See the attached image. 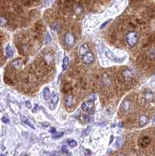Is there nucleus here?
I'll return each mask as SVG.
<instances>
[{
	"mask_svg": "<svg viewBox=\"0 0 155 156\" xmlns=\"http://www.w3.org/2000/svg\"><path fill=\"white\" fill-rule=\"evenodd\" d=\"M139 40L138 33L136 31H130L126 35V41L130 47H134L137 44Z\"/></svg>",
	"mask_w": 155,
	"mask_h": 156,
	"instance_id": "f257e3e1",
	"label": "nucleus"
},
{
	"mask_svg": "<svg viewBox=\"0 0 155 156\" xmlns=\"http://www.w3.org/2000/svg\"><path fill=\"white\" fill-rule=\"evenodd\" d=\"M64 42L67 46L72 47L75 44V37L71 32H67L64 38Z\"/></svg>",
	"mask_w": 155,
	"mask_h": 156,
	"instance_id": "f03ea898",
	"label": "nucleus"
},
{
	"mask_svg": "<svg viewBox=\"0 0 155 156\" xmlns=\"http://www.w3.org/2000/svg\"><path fill=\"white\" fill-rule=\"evenodd\" d=\"M131 108H132L131 101L129 100L128 98L125 99L122 101V105H121V111H122V112H124V113H127L128 112L131 110Z\"/></svg>",
	"mask_w": 155,
	"mask_h": 156,
	"instance_id": "7ed1b4c3",
	"label": "nucleus"
},
{
	"mask_svg": "<svg viewBox=\"0 0 155 156\" xmlns=\"http://www.w3.org/2000/svg\"><path fill=\"white\" fill-rule=\"evenodd\" d=\"M94 105V101H92V100H88V101H86L85 102H84V103L82 104L81 108H82V110H84V112H90V111L93 109Z\"/></svg>",
	"mask_w": 155,
	"mask_h": 156,
	"instance_id": "20e7f679",
	"label": "nucleus"
},
{
	"mask_svg": "<svg viewBox=\"0 0 155 156\" xmlns=\"http://www.w3.org/2000/svg\"><path fill=\"white\" fill-rule=\"evenodd\" d=\"M122 79L126 81V82H130V81H132L134 76H133L132 73L129 69H126L122 71Z\"/></svg>",
	"mask_w": 155,
	"mask_h": 156,
	"instance_id": "39448f33",
	"label": "nucleus"
},
{
	"mask_svg": "<svg viewBox=\"0 0 155 156\" xmlns=\"http://www.w3.org/2000/svg\"><path fill=\"white\" fill-rule=\"evenodd\" d=\"M82 60H83V63H85V64H90L94 62V54L90 52H87L86 55H84L83 57H82Z\"/></svg>",
	"mask_w": 155,
	"mask_h": 156,
	"instance_id": "423d86ee",
	"label": "nucleus"
},
{
	"mask_svg": "<svg viewBox=\"0 0 155 156\" xmlns=\"http://www.w3.org/2000/svg\"><path fill=\"white\" fill-rule=\"evenodd\" d=\"M105 55L106 56L110 59L111 60H112L113 62H116V63H121V62H122V61L124 60V58H118V57H116V56L114 55V54L109 51V50H106L105 51Z\"/></svg>",
	"mask_w": 155,
	"mask_h": 156,
	"instance_id": "0eeeda50",
	"label": "nucleus"
},
{
	"mask_svg": "<svg viewBox=\"0 0 155 156\" xmlns=\"http://www.w3.org/2000/svg\"><path fill=\"white\" fill-rule=\"evenodd\" d=\"M90 52V49H89V47L88 45H87L86 44H83L80 46V48H79V54H80V56L83 57L84 55H86V54L87 52Z\"/></svg>",
	"mask_w": 155,
	"mask_h": 156,
	"instance_id": "6e6552de",
	"label": "nucleus"
},
{
	"mask_svg": "<svg viewBox=\"0 0 155 156\" xmlns=\"http://www.w3.org/2000/svg\"><path fill=\"white\" fill-rule=\"evenodd\" d=\"M150 138L149 137L144 136L143 137H141L140 140V144L142 147H147L148 145L150 144Z\"/></svg>",
	"mask_w": 155,
	"mask_h": 156,
	"instance_id": "1a4fd4ad",
	"label": "nucleus"
},
{
	"mask_svg": "<svg viewBox=\"0 0 155 156\" xmlns=\"http://www.w3.org/2000/svg\"><path fill=\"white\" fill-rule=\"evenodd\" d=\"M12 65V67L15 70H20V69H21L23 66V61L20 59H16L13 61Z\"/></svg>",
	"mask_w": 155,
	"mask_h": 156,
	"instance_id": "9d476101",
	"label": "nucleus"
},
{
	"mask_svg": "<svg viewBox=\"0 0 155 156\" xmlns=\"http://www.w3.org/2000/svg\"><path fill=\"white\" fill-rule=\"evenodd\" d=\"M58 102V95L56 94H54L52 96V98H51V103L53 105L54 108H55V107H56V105H57Z\"/></svg>",
	"mask_w": 155,
	"mask_h": 156,
	"instance_id": "9b49d317",
	"label": "nucleus"
},
{
	"mask_svg": "<svg viewBox=\"0 0 155 156\" xmlns=\"http://www.w3.org/2000/svg\"><path fill=\"white\" fill-rule=\"evenodd\" d=\"M20 117H21V121L23 122L24 123H25V124H26L28 126H29L32 129H34V125L30 123V122L29 121V119L26 118V116H23V115H21Z\"/></svg>",
	"mask_w": 155,
	"mask_h": 156,
	"instance_id": "f8f14e48",
	"label": "nucleus"
},
{
	"mask_svg": "<svg viewBox=\"0 0 155 156\" xmlns=\"http://www.w3.org/2000/svg\"><path fill=\"white\" fill-rule=\"evenodd\" d=\"M139 121H140V124L141 126H144L147 123L148 118L146 116H144V115H141V116H140V118H139Z\"/></svg>",
	"mask_w": 155,
	"mask_h": 156,
	"instance_id": "ddd939ff",
	"label": "nucleus"
},
{
	"mask_svg": "<svg viewBox=\"0 0 155 156\" xmlns=\"http://www.w3.org/2000/svg\"><path fill=\"white\" fill-rule=\"evenodd\" d=\"M65 105L66 106H71L72 105V97L71 94H69L65 99Z\"/></svg>",
	"mask_w": 155,
	"mask_h": 156,
	"instance_id": "4468645a",
	"label": "nucleus"
},
{
	"mask_svg": "<svg viewBox=\"0 0 155 156\" xmlns=\"http://www.w3.org/2000/svg\"><path fill=\"white\" fill-rule=\"evenodd\" d=\"M144 98H145V100L148 101H150L153 99L154 98V95H153V94L151 91H147L145 94H144Z\"/></svg>",
	"mask_w": 155,
	"mask_h": 156,
	"instance_id": "2eb2a0df",
	"label": "nucleus"
},
{
	"mask_svg": "<svg viewBox=\"0 0 155 156\" xmlns=\"http://www.w3.org/2000/svg\"><path fill=\"white\" fill-rule=\"evenodd\" d=\"M69 63H70L69 59H68V57H66H66L63 59V62H62V70H66L67 68H68Z\"/></svg>",
	"mask_w": 155,
	"mask_h": 156,
	"instance_id": "dca6fc26",
	"label": "nucleus"
},
{
	"mask_svg": "<svg viewBox=\"0 0 155 156\" xmlns=\"http://www.w3.org/2000/svg\"><path fill=\"white\" fill-rule=\"evenodd\" d=\"M43 96H44V98L45 100H48L50 97V91L48 87L44 88V90L43 91Z\"/></svg>",
	"mask_w": 155,
	"mask_h": 156,
	"instance_id": "f3484780",
	"label": "nucleus"
},
{
	"mask_svg": "<svg viewBox=\"0 0 155 156\" xmlns=\"http://www.w3.org/2000/svg\"><path fill=\"white\" fill-rule=\"evenodd\" d=\"M6 55H7L8 57L12 56V55H13V51H12V49L11 48V46L8 45L7 47H6Z\"/></svg>",
	"mask_w": 155,
	"mask_h": 156,
	"instance_id": "a211bd4d",
	"label": "nucleus"
},
{
	"mask_svg": "<svg viewBox=\"0 0 155 156\" xmlns=\"http://www.w3.org/2000/svg\"><path fill=\"white\" fill-rule=\"evenodd\" d=\"M69 145L70 147H76L77 145V142L76 140H70L69 141Z\"/></svg>",
	"mask_w": 155,
	"mask_h": 156,
	"instance_id": "6ab92c4d",
	"label": "nucleus"
},
{
	"mask_svg": "<svg viewBox=\"0 0 155 156\" xmlns=\"http://www.w3.org/2000/svg\"><path fill=\"white\" fill-rule=\"evenodd\" d=\"M63 135V133H55L54 134H52V137L53 138H59L61 137Z\"/></svg>",
	"mask_w": 155,
	"mask_h": 156,
	"instance_id": "aec40b11",
	"label": "nucleus"
},
{
	"mask_svg": "<svg viewBox=\"0 0 155 156\" xmlns=\"http://www.w3.org/2000/svg\"><path fill=\"white\" fill-rule=\"evenodd\" d=\"M14 9H15V10L17 13H22L23 12V10L21 8V6H20V5H15L14 6Z\"/></svg>",
	"mask_w": 155,
	"mask_h": 156,
	"instance_id": "412c9836",
	"label": "nucleus"
},
{
	"mask_svg": "<svg viewBox=\"0 0 155 156\" xmlns=\"http://www.w3.org/2000/svg\"><path fill=\"white\" fill-rule=\"evenodd\" d=\"M7 24V20H6L5 17H0V24L4 26Z\"/></svg>",
	"mask_w": 155,
	"mask_h": 156,
	"instance_id": "4be33fe9",
	"label": "nucleus"
},
{
	"mask_svg": "<svg viewBox=\"0 0 155 156\" xmlns=\"http://www.w3.org/2000/svg\"><path fill=\"white\" fill-rule=\"evenodd\" d=\"M44 42H45V44H48V43L51 42V37H50V35H49V34H48V33H47Z\"/></svg>",
	"mask_w": 155,
	"mask_h": 156,
	"instance_id": "5701e85b",
	"label": "nucleus"
},
{
	"mask_svg": "<svg viewBox=\"0 0 155 156\" xmlns=\"http://www.w3.org/2000/svg\"><path fill=\"white\" fill-rule=\"evenodd\" d=\"M82 12H83V8L80 7V6H77L76 9V14H80V13H81Z\"/></svg>",
	"mask_w": 155,
	"mask_h": 156,
	"instance_id": "b1692460",
	"label": "nucleus"
},
{
	"mask_svg": "<svg viewBox=\"0 0 155 156\" xmlns=\"http://www.w3.org/2000/svg\"><path fill=\"white\" fill-rule=\"evenodd\" d=\"M24 5H26V6H30L31 4H33L34 3V1H24V2H22Z\"/></svg>",
	"mask_w": 155,
	"mask_h": 156,
	"instance_id": "393cba45",
	"label": "nucleus"
},
{
	"mask_svg": "<svg viewBox=\"0 0 155 156\" xmlns=\"http://www.w3.org/2000/svg\"><path fill=\"white\" fill-rule=\"evenodd\" d=\"M2 121L3 122V123H8L9 122H10L9 119H8V118H6V117H2Z\"/></svg>",
	"mask_w": 155,
	"mask_h": 156,
	"instance_id": "a878e982",
	"label": "nucleus"
},
{
	"mask_svg": "<svg viewBox=\"0 0 155 156\" xmlns=\"http://www.w3.org/2000/svg\"><path fill=\"white\" fill-rule=\"evenodd\" d=\"M110 21H111V20H108V21L104 22V24H102V26H100V29H103V28H104V27H105V26H106V25H107L108 24V23H109Z\"/></svg>",
	"mask_w": 155,
	"mask_h": 156,
	"instance_id": "bb28decb",
	"label": "nucleus"
},
{
	"mask_svg": "<svg viewBox=\"0 0 155 156\" xmlns=\"http://www.w3.org/2000/svg\"><path fill=\"white\" fill-rule=\"evenodd\" d=\"M25 105H26V108H32V106H31V104H30V101H26Z\"/></svg>",
	"mask_w": 155,
	"mask_h": 156,
	"instance_id": "cd10ccee",
	"label": "nucleus"
},
{
	"mask_svg": "<svg viewBox=\"0 0 155 156\" xmlns=\"http://www.w3.org/2000/svg\"><path fill=\"white\" fill-rule=\"evenodd\" d=\"M62 151L65 152V153H68V150H67V147H66V145H63V146H62Z\"/></svg>",
	"mask_w": 155,
	"mask_h": 156,
	"instance_id": "c85d7f7f",
	"label": "nucleus"
},
{
	"mask_svg": "<svg viewBox=\"0 0 155 156\" xmlns=\"http://www.w3.org/2000/svg\"><path fill=\"white\" fill-rule=\"evenodd\" d=\"M85 154H86V155H90V154H91V152L89 150H85Z\"/></svg>",
	"mask_w": 155,
	"mask_h": 156,
	"instance_id": "c756f323",
	"label": "nucleus"
},
{
	"mask_svg": "<svg viewBox=\"0 0 155 156\" xmlns=\"http://www.w3.org/2000/svg\"><path fill=\"white\" fill-rule=\"evenodd\" d=\"M151 85H152L154 87H155V78H154V79L152 80V81H151Z\"/></svg>",
	"mask_w": 155,
	"mask_h": 156,
	"instance_id": "7c9ffc66",
	"label": "nucleus"
},
{
	"mask_svg": "<svg viewBox=\"0 0 155 156\" xmlns=\"http://www.w3.org/2000/svg\"><path fill=\"white\" fill-rule=\"evenodd\" d=\"M50 132H51V133H52L54 134L55 133H56V129H55V128H52L51 130H50Z\"/></svg>",
	"mask_w": 155,
	"mask_h": 156,
	"instance_id": "2f4dec72",
	"label": "nucleus"
},
{
	"mask_svg": "<svg viewBox=\"0 0 155 156\" xmlns=\"http://www.w3.org/2000/svg\"><path fill=\"white\" fill-rule=\"evenodd\" d=\"M50 156H60V154H58V153H56V152H55V153H53V154H52Z\"/></svg>",
	"mask_w": 155,
	"mask_h": 156,
	"instance_id": "473e14b6",
	"label": "nucleus"
},
{
	"mask_svg": "<svg viewBox=\"0 0 155 156\" xmlns=\"http://www.w3.org/2000/svg\"><path fill=\"white\" fill-rule=\"evenodd\" d=\"M0 156H6V155H4V154H0Z\"/></svg>",
	"mask_w": 155,
	"mask_h": 156,
	"instance_id": "72a5a7b5",
	"label": "nucleus"
},
{
	"mask_svg": "<svg viewBox=\"0 0 155 156\" xmlns=\"http://www.w3.org/2000/svg\"><path fill=\"white\" fill-rule=\"evenodd\" d=\"M154 123H155V116H154Z\"/></svg>",
	"mask_w": 155,
	"mask_h": 156,
	"instance_id": "f704fd0d",
	"label": "nucleus"
},
{
	"mask_svg": "<svg viewBox=\"0 0 155 156\" xmlns=\"http://www.w3.org/2000/svg\"><path fill=\"white\" fill-rule=\"evenodd\" d=\"M118 156H125V155H123V154H120V155H118Z\"/></svg>",
	"mask_w": 155,
	"mask_h": 156,
	"instance_id": "c9c22d12",
	"label": "nucleus"
}]
</instances>
